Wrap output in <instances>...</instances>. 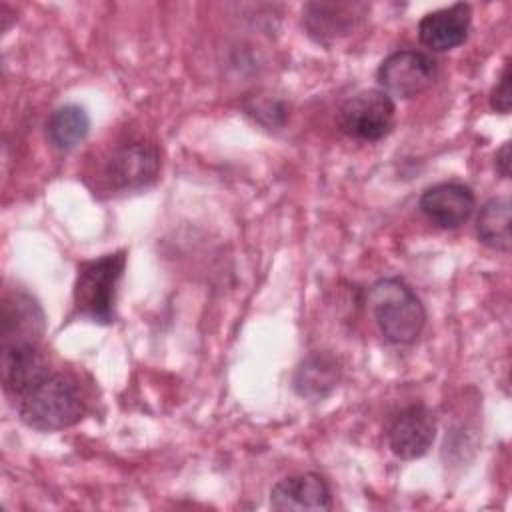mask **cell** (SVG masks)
Segmentation results:
<instances>
[{"mask_svg":"<svg viewBox=\"0 0 512 512\" xmlns=\"http://www.w3.org/2000/svg\"><path fill=\"white\" fill-rule=\"evenodd\" d=\"M368 310L380 334L392 344H412L426 326V308L400 278H380L366 292Z\"/></svg>","mask_w":512,"mask_h":512,"instance_id":"6da1fadb","label":"cell"},{"mask_svg":"<svg viewBox=\"0 0 512 512\" xmlns=\"http://www.w3.org/2000/svg\"><path fill=\"white\" fill-rule=\"evenodd\" d=\"M18 414L26 426L52 432L76 424L84 414V404L68 376L50 372L18 398Z\"/></svg>","mask_w":512,"mask_h":512,"instance_id":"7a4b0ae2","label":"cell"},{"mask_svg":"<svg viewBox=\"0 0 512 512\" xmlns=\"http://www.w3.org/2000/svg\"><path fill=\"white\" fill-rule=\"evenodd\" d=\"M124 266V250L80 264L74 284V308L80 316L100 324H110L114 320L116 290Z\"/></svg>","mask_w":512,"mask_h":512,"instance_id":"3957f363","label":"cell"},{"mask_svg":"<svg viewBox=\"0 0 512 512\" xmlns=\"http://www.w3.org/2000/svg\"><path fill=\"white\" fill-rule=\"evenodd\" d=\"M396 104L380 88L360 90L338 110V128L354 140L378 142L394 128Z\"/></svg>","mask_w":512,"mask_h":512,"instance_id":"277c9868","label":"cell"},{"mask_svg":"<svg viewBox=\"0 0 512 512\" xmlns=\"http://www.w3.org/2000/svg\"><path fill=\"white\" fill-rule=\"evenodd\" d=\"M438 76L436 60L418 50H398L382 60L376 80L382 92L394 98H414L428 90Z\"/></svg>","mask_w":512,"mask_h":512,"instance_id":"5b68a950","label":"cell"},{"mask_svg":"<svg viewBox=\"0 0 512 512\" xmlns=\"http://www.w3.org/2000/svg\"><path fill=\"white\" fill-rule=\"evenodd\" d=\"M436 418L424 404H408L386 426V442L400 460L422 458L434 444Z\"/></svg>","mask_w":512,"mask_h":512,"instance_id":"8992f818","label":"cell"},{"mask_svg":"<svg viewBox=\"0 0 512 512\" xmlns=\"http://www.w3.org/2000/svg\"><path fill=\"white\" fill-rule=\"evenodd\" d=\"M160 172V150L152 142H132L118 148L106 166L110 184L118 190L150 186Z\"/></svg>","mask_w":512,"mask_h":512,"instance_id":"52a82bcc","label":"cell"},{"mask_svg":"<svg viewBox=\"0 0 512 512\" xmlns=\"http://www.w3.org/2000/svg\"><path fill=\"white\" fill-rule=\"evenodd\" d=\"M366 10L358 2H308L302 8V24L314 42L328 46L348 36L364 18Z\"/></svg>","mask_w":512,"mask_h":512,"instance_id":"ba28073f","label":"cell"},{"mask_svg":"<svg viewBox=\"0 0 512 512\" xmlns=\"http://www.w3.org/2000/svg\"><path fill=\"white\" fill-rule=\"evenodd\" d=\"M476 198L470 186L460 182H440L426 188L420 196V212L438 228L454 230L474 212Z\"/></svg>","mask_w":512,"mask_h":512,"instance_id":"9c48e42d","label":"cell"},{"mask_svg":"<svg viewBox=\"0 0 512 512\" xmlns=\"http://www.w3.org/2000/svg\"><path fill=\"white\" fill-rule=\"evenodd\" d=\"M48 374V362L36 342L2 344V384L4 392L14 400L22 398Z\"/></svg>","mask_w":512,"mask_h":512,"instance_id":"30bf717a","label":"cell"},{"mask_svg":"<svg viewBox=\"0 0 512 512\" xmlns=\"http://www.w3.org/2000/svg\"><path fill=\"white\" fill-rule=\"evenodd\" d=\"M470 26L472 8L464 2H458L448 8L428 12L418 22V38L426 48L434 52H446L466 42Z\"/></svg>","mask_w":512,"mask_h":512,"instance_id":"8fae6325","label":"cell"},{"mask_svg":"<svg viewBox=\"0 0 512 512\" xmlns=\"http://www.w3.org/2000/svg\"><path fill=\"white\" fill-rule=\"evenodd\" d=\"M270 508L296 510V512L330 510L332 508V492H330L326 480L316 472L288 476L272 486Z\"/></svg>","mask_w":512,"mask_h":512,"instance_id":"7c38bea8","label":"cell"},{"mask_svg":"<svg viewBox=\"0 0 512 512\" xmlns=\"http://www.w3.org/2000/svg\"><path fill=\"white\" fill-rule=\"evenodd\" d=\"M44 330V312L26 292L4 298L2 304V344L36 342Z\"/></svg>","mask_w":512,"mask_h":512,"instance_id":"4fadbf2b","label":"cell"},{"mask_svg":"<svg viewBox=\"0 0 512 512\" xmlns=\"http://www.w3.org/2000/svg\"><path fill=\"white\" fill-rule=\"evenodd\" d=\"M340 380V364L328 352H312L294 372V390L302 398L318 400L328 396Z\"/></svg>","mask_w":512,"mask_h":512,"instance_id":"5bb4252c","label":"cell"},{"mask_svg":"<svg viewBox=\"0 0 512 512\" xmlns=\"http://www.w3.org/2000/svg\"><path fill=\"white\" fill-rule=\"evenodd\" d=\"M90 132V116L78 104H64L56 108L46 122V136L50 144L62 152L76 148Z\"/></svg>","mask_w":512,"mask_h":512,"instance_id":"9a60e30c","label":"cell"},{"mask_svg":"<svg viewBox=\"0 0 512 512\" xmlns=\"http://www.w3.org/2000/svg\"><path fill=\"white\" fill-rule=\"evenodd\" d=\"M476 234L478 240L496 250H510V200L504 196L488 200L476 218Z\"/></svg>","mask_w":512,"mask_h":512,"instance_id":"2e32d148","label":"cell"},{"mask_svg":"<svg viewBox=\"0 0 512 512\" xmlns=\"http://www.w3.org/2000/svg\"><path fill=\"white\" fill-rule=\"evenodd\" d=\"M512 106V92H510V64L504 66L496 86L490 94V108L500 114H508Z\"/></svg>","mask_w":512,"mask_h":512,"instance_id":"e0dca14e","label":"cell"},{"mask_svg":"<svg viewBox=\"0 0 512 512\" xmlns=\"http://www.w3.org/2000/svg\"><path fill=\"white\" fill-rule=\"evenodd\" d=\"M494 164H496V170L502 178L510 176V142H504L502 148L496 152Z\"/></svg>","mask_w":512,"mask_h":512,"instance_id":"ac0fdd59","label":"cell"}]
</instances>
